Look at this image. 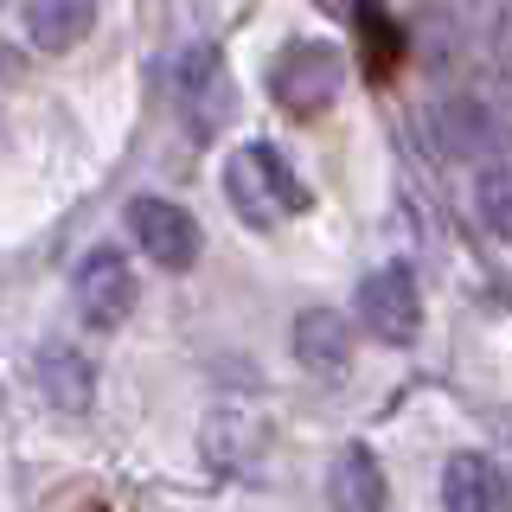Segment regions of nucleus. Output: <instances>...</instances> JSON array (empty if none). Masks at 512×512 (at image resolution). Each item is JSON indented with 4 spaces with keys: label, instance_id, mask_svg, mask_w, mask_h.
Returning a JSON list of instances; mask_svg holds the SVG:
<instances>
[{
    "label": "nucleus",
    "instance_id": "3",
    "mask_svg": "<svg viewBox=\"0 0 512 512\" xmlns=\"http://www.w3.org/2000/svg\"><path fill=\"white\" fill-rule=\"evenodd\" d=\"M173 90H180V122L192 141H218L237 122V77L218 58V45H186L173 64Z\"/></svg>",
    "mask_w": 512,
    "mask_h": 512
},
{
    "label": "nucleus",
    "instance_id": "9",
    "mask_svg": "<svg viewBox=\"0 0 512 512\" xmlns=\"http://www.w3.org/2000/svg\"><path fill=\"white\" fill-rule=\"evenodd\" d=\"M442 506L448 512H512V480L493 455H448L442 461Z\"/></svg>",
    "mask_w": 512,
    "mask_h": 512
},
{
    "label": "nucleus",
    "instance_id": "2",
    "mask_svg": "<svg viewBox=\"0 0 512 512\" xmlns=\"http://www.w3.org/2000/svg\"><path fill=\"white\" fill-rule=\"evenodd\" d=\"M423 135L442 160H461V167H500V160H512V122L493 116L487 103H468V96L429 103Z\"/></svg>",
    "mask_w": 512,
    "mask_h": 512
},
{
    "label": "nucleus",
    "instance_id": "1",
    "mask_svg": "<svg viewBox=\"0 0 512 512\" xmlns=\"http://www.w3.org/2000/svg\"><path fill=\"white\" fill-rule=\"evenodd\" d=\"M224 199H231V212L250 224V231H269V224L308 212V180H301L295 167H288V154L276 148V141H244L231 160H224L218 173Z\"/></svg>",
    "mask_w": 512,
    "mask_h": 512
},
{
    "label": "nucleus",
    "instance_id": "5",
    "mask_svg": "<svg viewBox=\"0 0 512 512\" xmlns=\"http://www.w3.org/2000/svg\"><path fill=\"white\" fill-rule=\"evenodd\" d=\"M352 314H359V327L372 333V340L410 346L416 333H423V295H416V276L404 263L372 269V276L359 282V295H352Z\"/></svg>",
    "mask_w": 512,
    "mask_h": 512
},
{
    "label": "nucleus",
    "instance_id": "4",
    "mask_svg": "<svg viewBox=\"0 0 512 512\" xmlns=\"http://www.w3.org/2000/svg\"><path fill=\"white\" fill-rule=\"evenodd\" d=\"M346 77V52L327 39H288L276 64H269V90L288 116H327Z\"/></svg>",
    "mask_w": 512,
    "mask_h": 512
},
{
    "label": "nucleus",
    "instance_id": "12",
    "mask_svg": "<svg viewBox=\"0 0 512 512\" xmlns=\"http://www.w3.org/2000/svg\"><path fill=\"white\" fill-rule=\"evenodd\" d=\"M109 0H26V45L32 52H71V45H84L96 20H103Z\"/></svg>",
    "mask_w": 512,
    "mask_h": 512
},
{
    "label": "nucleus",
    "instance_id": "7",
    "mask_svg": "<svg viewBox=\"0 0 512 512\" xmlns=\"http://www.w3.org/2000/svg\"><path fill=\"white\" fill-rule=\"evenodd\" d=\"M128 231H135V244L148 263L160 269H192L199 263V218L186 212V205L160 199V192H141V199H128Z\"/></svg>",
    "mask_w": 512,
    "mask_h": 512
},
{
    "label": "nucleus",
    "instance_id": "15",
    "mask_svg": "<svg viewBox=\"0 0 512 512\" xmlns=\"http://www.w3.org/2000/svg\"><path fill=\"white\" fill-rule=\"evenodd\" d=\"M474 205H480V224H487V231L512 237V167H506V160H500V167L487 173V180H480Z\"/></svg>",
    "mask_w": 512,
    "mask_h": 512
},
{
    "label": "nucleus",
    "instance_id": "8",
    "mask_svg": "<svg viewBox=\"0 0 512 512\" xmlns=\"http://www.w3.org/2000/svg\"><path fill=\"white\" fill-rule=\"evenodd\" d=\"M288 346H295V365H301L308 378H320V384H333V378L352 372V327H346V314H333V308L295 314Z\"/></svg>",
    "mask_w": 512,
    "mask_h": 512
},
{
    "label": "nucleus",
    "instance_id": "10",
    "mask_svg": "<svg viewBox=\"0 0 512 512\" xmlns=\"http://www.w3.org/2000/svg\"><path fill=\"white\" fill-rule=\"evenodd\" d=\"M199 455H205V468H218V474L250 468V461L263 455V416L237 410V404H218L199 423Z\"/></svg>",
    "mask_w": 512,
    "mask_h": 512
},
{
    "label": "nucleus",
    "instance_id": "6",
    "mask_svg": "<svg viewBox=\"0 0 512 512\" xmlns=\"http://www.w3.org/2000/svg\"><path fill=\"white\" fill-rule=\"evenodd\" d=\"M71 295H77V314L109 333L135 314L141 288H135V269H128V256L116 244H96V250H84V263L71 269Z\"/></svg>",
    "mask_w": 512,
    "mask_h": 512
},
{
    "label": "nucleus",
    "instance_id": "11",
    "mask_svg": "<svg viewBox=\"0 0 512 512\" xmlns=\"http://www.w3.org/2000/svg\"><path fill=\"white\" fill-rule=\"evenodd\" d=\"M32 378H39L45 404L64 410V416H84V410H90V397H96V372H90V359H84L77 346H64V340H45L39 352H32Z\"/></svg>",
    "mask_w": 512,
    "mask_h": 512
},
{
    "label": "nucleus",
    "instance_id": "13",
    "mask_svg": "<svg viewBox=\"0 0 512 512\" xmlns=\"http://www.w3.org/2000/svg\"><path fill=\"white\" fill-rule=\"evenodd\" d=\"M327 500H333V512H384L391 487H384V468H378V455L365 442H346L340 455H333Z\"/></svg>",
    "mask_w": 512,
    "mask_h": 512
},
{
    "label": "nucleus",
    "instance_id": "16",
    "mask_svg": "<svg viewBox=\"0 0 512 512\" xmlns=\"http://www.w3.org/2000/svg\"><path fill=\"white\" fill-rule=\"evenodd\" d=\"M0 7H7V0H0Z\"/></svg>",
    "mask_w": 512,
    "mask_h": 512
},
{
    "label": "nucleus",
    "instance_id": "14",
    "mask_svg": "<svg viewBox=\"0 0 512 512\" xmlns=\"http://www.w3.org/2000/svg\"><path fill=\"white\" fill-rule=\"evenodd\" d=\"M461 20H468V39L487 58V71L512 90V0H474V7H461Z\"/></svg>",
    "mask_w": 512,
    "mask_h": 512
}]
</instances>
